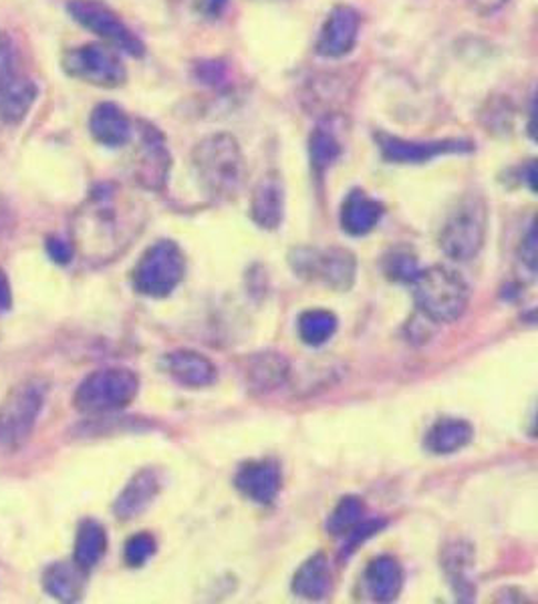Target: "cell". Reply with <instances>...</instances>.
<instances>
[{
  "instance_id": "obj_17",
  "label": "cell",
  "mask_w": 538,
  "mask_h": 604,
  "mask_svg": "<svg viewBox=\"0 0 538 604\" xmlns=\"http://www.w3.org/2000/svg\"><path fill=\"white\" fill-rule=\"evenodd\" d=\"M159 490H162V476L156 468L137 471L125 486L124 492L117 496V500L113 503V512L120 520L137 518L152 506Z\"/></svg>"
},
{
  "instance_id": "obj_35",
  "label": "cell",
  "mask_w": 538,
  "mask_h": 604,
  "mask_svg": "<svg viewBox=\"0 0 538 604\" xmlns=\"http://www.w3.org/2000/svg\"><path fill=\"white\" fill-rule=\"evenodd\" d=\"M196 75L206 85H218L226 77V67L220 61H204L196 67Z\"/></svg>"
},
{
  "instance_id": "obj_11",
  "label": "cell",
  "mask_w": 538,
  "mask_h": 604,
  "mask_svg": "<svg viewBox=\"0 0 538 604\" xmlns=\"http://www.w3.org/2000/svg\"><path fill=\"white\" fill-rule=\"evenodd\" d=\"M68 11L75 23L102 37L103 41L127 55L144 56L146 53V46L139 41V37L132 33V29L100 0H71Z\"/></svg>"
},
{
  "instance_id": "obj_14",
  "label": "cell",
  "mask_w": 538,
  "mask_h": 604,
  "mask_svg": "<svg viewBox=\"0 0 538 604\" xmlns=\"http://www.w3.org/2000/svg\"><path fill=\"white\" fill-rule=\"evenodd\" d=\"M359 37V14L348 4L329 12L317 41V53L327 59H341L353 51Z\"/></svg>"
},
{
  "instance_id": "obj_1",
  "label": "cell",
  "mask_w": 538,
  "mask_h": 604,
  "mask_svg": "<svg viewBox=\"0 0 538 604\" xmlns=\"http://www.w3.org/2000/svg\"><path fill=\"white\" fill-rule=\"evenodd\" d=\"M144 225V206L122 188L103 184L75 212L73 248L91 264H105L134 244Z\"/></svg>"
},
{
  "instance_id": "obj_2",
  "label": "cell",
  "mask_w": 538,
  "mask_h": 604,
  "mask_svg": "<svg viewBox=\"0 0 538 604\" xmlns=\"http://www.w3.org/2000/svg\"><path fill=\"white\" fill-rule=\"evenodd\" d=\"M192 164L203 190L213 200H232L242 186L245 162L232 135L204 137L192 152Z\"/></svg>"
},
{
  "instance_id": "obj_29",
  "label": "cell",
  "mask_w": 538,
  "mask_h": 604,
  "mask_svg": "<svg viewBox=\"0 0 538 604\" xmlns=\"http://www.w3.org/2000/svg\"><path fill=\"white\" fill-rule=\"evenodd\" d=\"M309 152H311V166L321 176L341 156V144L333 132H329L327 127H317L311 134Z\"/></svg>"
},
{
  "instance_id": "obj_12",
  "label": "cell",
  "mask_w": 538,
  "mask_h": 604,
  "mask_svg": "<svg viewBox=\"0 0 538 604\" xmlns=\"http://www.w3.org/2000/svg\"><path fill=\"white\" fill-rule=\"evenodd\" d=\"M377 146L382 156L392 164H426L439 156L448 154H468L470 142L462 139H437V142H410L395 135L377 134Z\"/></svg>"
},
{
  "instance_id": "obj_10",
  "label": "cell",
  "mask_w": 538,
  "mask_h": 604,
  "mask_svg": "<svg viewBox=\"0 0 538 604\" xmlns=\"http://www.w3.org/2000/svg\"><path fill=\"white\" fill-rule=\"evenodd\" d=\"M63 69L69 77L85 81L103 90L122 87L127 79V71L120 55L110 46L97 43L68 51L63 55Z\"/></svg>"
},
{
  "instance_id": "obj_26",
  "label": "cell",
  "mask_w": 538,
  "mask_h": 604,
  "mask_svg": "<svg viewBox=\"0 0 538 604\" xmlns=\"http://www.w3.org/2000/svg\"><path fill=\"white\" fill-rule=\"evenodd\" d=\"M83 569L75 562H55L43 576L46 593L61 603H77L83 594Z\"/></svg>"
},
{
  "instance_id": "obj_40",
  "label": "cell",
  "mask_w": 538,
  "mask_h": 604,
  "mask_svg": "<svg viewBox=\"0 0 538 604\" xmlns=\"http://www.w3.org/2000/svg\"><path fill=\"white\" fill-rule=\"evenodd\" d=\"M172 2H179V0H172Z\"/></svg>"
},
{
  "instance_id": "obj_19",
  "label": "cell",
  "mask_w": 538,
  "mask_h": 604,
  "mask_svg": "<svg viewBox=\"0 0 538 604\" xmlns=\"http://www.w3.org/2000/svg\"><path fill=\"white\" fill-rule=\"evenodd\" d=\"M164 367L172 379L178 381L179 385L190 389L208 387L218 377L216 365L210 358L198 351H188V348H179L166 355Z\"/></svg>"
},
{
  "instance_id": "obj_3",
  "label": "cell",
  "mask_w": 538,
  "mask_h": 604,
  "mask_svg": "<svg viewBox=\"0 0 538 604\" xmlns=\"http://www.w3.org/2000/svg\"><path fill=\"white\" fill-rule=\"evenodd\" d=\"M417 311L434 325H448L466 313L470 302V289L456 270L432 267L420 270L412 280Z\"/></svg>"
},
{
  "instance_id": "obj_22",
  "label": "cell",
  "mask_w": 538,
  "mask_h": 604,
  "mask_svg": "<svg viewBox=\"0 0 538 604\" xmlns=\"http://www.w3.org/2000/svg\"><path fill=\"white\" fill-rule=\"evenodd\" d=\"M383 216L382 201L373 200L365 191L353 190L341 208V226L351 236L370 235Z\"/></svg>"
},
{
  "instance_id": "obj_18",
  "label": "cell",
  "mask_w": 538,
  "mask_h": 604,
  "mask_svg": "<svg viewBox=\"0 0 538 604\" xmlns=\"http://www.w3.org/2000/svg\"><path fill=\"white\" fill-rule=\"evenodd\" d=\"M250 216L262 230H277L284 218V188L277 171H270L260 179L252 191Z\"/></svg>"
},
{
  "instance_id": "obj_21",
  "label": "cell",
  "mask_w": 538,
  "mask_h": 604,
  "mask_svg": "<svg viewBox=\"0 0 538 604\" xmlns=\"http://www.w3.org/2000/svg\"><path fill=\"white\" fill-rule=\"evenodd\" d=\"M90 132L102 146L122 147L132 139V122L115 103H100L91 113Z\"/></svg>"
},
{
  "instance_id": "obj_15",
  "label": "cell",
  "mask_w": 538,
  "mask_h": 604,
  "mask_svg": "<svg viewBox=\"0 0 538 604\" xmlns=\"http://www.w3.org/2000/svg\"><path fill=\"white\" fill-rule=\"evenodd\" d=\"M442 569L448 579L452 593L456 594V601L472 603L476 596V581H474V549L466 540H452L442 550Z\"/></svg>"
},
{
  "instance_id": "obj_13",
  "label": "cell",
  "mask_w": 538,
  "mask_h": 604,
  "mask_svg": "<svg viewBox=\"0 0 538 604\" xmlns=\"http://www.w3.org/2000/svg\"><path fill=\"white\" fill-rule=\"evenodd\" d=\"M169 152L164 135L154 125L142 124V144L135 176L147 190H162L169 174Z\"/></svg>"
},
{
  "instance_id": "obj_28",
  "label": "cell",
  "mask_w": 538,
  "mask_h": 604,
  "mask_svg": "<svg viewBox=\"0 0 538 604\" xmlns=\"http://www.w3.org/2000/svg\"><path fill=\"white\" fill-rule=\"evenodd\" d=\"M337 326H339V321H337L335 314L331 311H323V309H313V311L301 314L299 336L304 345L321 347L331 336L335 335Z\"/></svg>"
},
{
  "instance_id": "obj_7",
  "label": "cell",
  "mask_w": 538,
  "mask_h": 604,
  "mask_svg": "<svg viewBox=\"0 0 538 604\" xmlns=\"http://www.w3.org/2000/svg\"><path fill=\"white\" fill-rule=\"evenodd\" d=\"M289 262L297 277L331 291L348 292L358 277V260L345 248H297Z\"/></svg>"
},
{
  "instance_id": "obj_9",
  "label": "cell",
  "mask_w": 538,
  "mask_h": 604,
  "mask_svg": "<svg viewBox=\"0 0 538 604\" xmlns=\"http://www.w3.org/2000/svg\"><path fill=\"white\" fill-rule=\"evenodd\" d=\"M37 100V85L19 65L9 34L0 33V119L21 124Z\"/></svg>"
},
{
  "instance_id": "obj_23",
  "label": "cell",
  "mask_w": 538,
  "mask_h": 604,
  "mask_svg": "<svg viewBox=\"0 0 538 604\" xmlns=\"http://www.w3.org/2000/svg\"><path fill=\"white\" fill-rule=\"evenodd\" d=\"M365 584L373 601L392 603L404 589V569L392 556L371 560L365 571Z\"/></svg>"
},
{
  "instance_id": "obj_32",
  "label": "cell",
  "mask_w": 538,
  "mask_h": 604,
  "mask_svg": "<svg viewBox=\"0 0 538 604\" xmlns=\"http://www.w3.org/2000/svg\"><path fill=\"white\" fill-rule=\"evenodd\" d=\"M385 272L392 280L397 282H412L417 277V262L407 252H393L392 257L385 260Z\"/></svg>"
},
{
  "instance_id": "obj_34",
  "label": "cell",
  "mask_w": 538,
  "mask_h": 604,
  "mask_svg": "<svg viewBox=\"0 0 538 604\" xmlns=\"http://www.w3.org/2000/svg\"><path fill=\"white\" fill-rule=\"evenodd\" d=\"M520 260L530 270V274L537 272V230H535V225L530 226L528 235L525 236V240L520 244Z\"/></svg>"
},
{
  "instance_id": "obj_8",
  "label": "cell",
  "mask_w": 538,
  "mask_h": 604,
  "mask_svg": "<svg viewBox=\"0 0 538 604\" xmlns=\"http://www.w3.org/2000/svg\"><path fill=\"white\" fill-rule=\"evenodd\" d=\"M186 272L184 252L174 240H157L135 264V291L149 299H164L176 291Z\"/></svg>"
},
{
  "instance_id": "obj_33",
  "label": "cell",
  "mask_w": 538,
  "mask_h": 604,
  "mask_svg": "<svg viewBox=\"0 0 538 604\" xmlns=\"http://www.w3.org/2000/svg\"><path fill=\"white\" fill-rule=\"evenodd\" d=\"M383 527H385L383 520H371V522H363V520H361L358 527L345 534V537H348V550H345V552H348V554L349 552H353L361 542H365V540L373 537L375 532H380Z\"/></svg>"
},
{
  "instance_id": "obj_5",
  "label": "cell",
  "mask_w": 538,
  "mask_h": 604,
  "mask_svg": "<svg viewBox=\"0 0 538 604\" xmlns=\"http://www.w3.org/2000/svg\"><path fill=\"white\" fill-rule=\"evenodd\" d=\"M488 232V208L480 194H466L449 210L439 232V248L454 260L478 257Z\"/></svg>"
},
{
  "instance_id": "obj_30",
  "label": "cell",
  "mask_w": 538,
  "mask_h": 604,
  "mask_svg": "<svg viewBox=\"0 0 538 604\" xmlns=\"http://www.w3.org/2000/svg\"><path fill=\"white\" fill-rule=\"evenodd\" d=\"M363 512H365L363 502L355 496H348V498H343L341 502L337 503L335 510L329 516L327 530L333 537H345L363 520Z\"/></svg>"
},
{
  "instance_id": "obj_24",
  "label": "cell",
  "mask_w": 538,
  "mask_h": 604,
  "mask_svg": "<svg viewBox=\"0 0 538 604\" xmlns=\"http://www.w3.org/2000/svg\"><path fill=\"white\" fill-rule=\"evenodd\" d=\"M474 437V427L466 419L446 417L430 427L426 434V449L434 456H449L466 448Z\"/></svg>"
},
{
  "instance_id": "obj_4",
  "label": "cell",
  "mask_w": 538,
  "mask_h": 604,
  "mask_svg": "<svg viewBox=\"0 0 538 604\" xmlns=\"http://www.w3.org/2000/svg\"><path fill=\"white\" fill-rule=\"evenodd\" d=\"M46 383L39 377L12 387L0 403V456H12L29 444L45 405Z\"/></svg>"
},
{
  "instance_id": "obj_16",
  "label": "cell",
  "mask_w": 538,
  "mask_h": 604,
  "mask_svg": "<svg viewBox=\"0 0 538 604\" xmlns=\"http://www.w3.org/2000/svg\"><path fill=\"white\" fill-rule=\"evenodd\" d=\"M238 492L255 503H270L281 490V468L272 459L245 464L235 478Z\"/></svg>"
},
{
  "instance_id": "obj_31",
  "label": "cell",
  "mask_w": 538,
  "mask_h": 604,
  "mask_svg": "<svg viewBox=\"0 0 538 604\" xmlns=\"http://www.w3.org/2000/svg\"><path fill=\"white\" fill-rule=\"evenodd\" d=\"M156 554V538L152 534H135L125 544V562L130 566H144Z\"/></svg>"
},
{
  "instance_id": "obj_27",
  "label": "cell",
  "mask_w": 538,
  "mask_h": 604,
  "mask_svg": "<svg viewBox=\"0 0 538 604\" xmlns=\"http://www.w3.org/2000/svg\"><path fill=\"white\" fill-rule=\"evenodd\" d=\"M105 550H107L105 528L95 520H85L79 528L73 562L77 564L79 569H83L85 572L91 571L95 564H100Z\"/></svg>"
},
{
  "instance_id": "obj_36",
  "label": "cell",
  "mask_w": 538,
  "mask_h": 604,
  "mask_svg": "<svg viewBox=\"0 0 538 604\" xmlns=\"http://www.w3.org/2000/svg\"><path fill=\"white\" fill-rule=\"evenodd\" d=\"M46 252H49V257L55 260L56 264H69L71 258L75 254V248H73V244L65 242L63 238L53 236V238L46 240Z\"/></svg>"
},
{
  "instance_id": "obj_38",
  "label": "cell",
  "mask_w": 538,
  "mask_h": 604,
  "mask_svg": "<svg viewBox=\"0 0 538 604\" xmlns=\"http://www.w3.org/2000/svg\"><path fill=\"white\" fill-rule=\"evenodd\" d=\"M12 292L7 274L0 270V311H11Z\"/></svg>"
},
{
  "instance_id": "obj_25",
  "label": "cell",
  "mask_w": 538,
  "mask_h": 604,
  "mask_svg": "<svg viewBox=\"0 0 538 604\" xmlns=\"http://www.w3.org/2000/svg\"><path fill=\"white\" fill-rule=\"evenodd\" d=\"M329 586H331V571H329V560L323 552H317L311 559L304 560L292 579V593L307 601L325 598Z\"/></svg>"
},
{
  "instance_id": "obj_20",
  "label": "cell",
  "mask_w": 538,
  "mask_h": 604,
  "mask_svg": "<svg viewBox=\"0 0 538 604\" xmlns=\"http://www.w3.org/2000/svg\"><path fill=\"white\" fill-rule=\"evenodd\" d=\"M289 361L275 351H265L248 357L242 369L248 389L258 395L277 392L289 379Z\"/></svg>"
},
{
  "instance_id": "obj_37",
  "label": "cell",
  "mask_w": 538,
  "mask_h": 604,
  "mask_svg": "<svg viewBox=\"0 0 538 604\" xmlns=\"http://www.w3.org/2000/svg\"><path fill=\"white\" fill-rule=\"evenodd\" d=\"M228 7V0H200V11L204 17H210V19H218Z\"/></svg>"
},
{
  "instance_id": "obj_6",
  "label": "cell",
  "mask_w": 538,
  "mask_h": 604,
  "mask_svg": "<svg viewBox=\"0 0 538 604\" xmlns=\"http://www.w3.org/2000/svg\"><path fill=\"white\" fill-rule=\"evenodd\" d=\"M139 392V379L134 371L125 367H107L93 371L75 392L73 403L81 414H110L120 412L134 402Z\"/></svg>"
},
{
  "instance_id": "obj_39",
  "label": "cell",
  "mask_w": 538,
  "mask_h": 604,
  "mask_svg": "<svg viewBox=\"0 0 538 604\" xmlns=\"http://www.w3.org/2000/svg\"><path fill=\"white\" fill-rule=\"evenodd\" d=\"M472 2H474V7H476L478 11L493 12L496 11V9H500L506 0H472Z\"/></svg>"
}]
</instances>
